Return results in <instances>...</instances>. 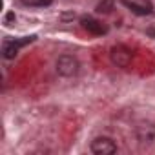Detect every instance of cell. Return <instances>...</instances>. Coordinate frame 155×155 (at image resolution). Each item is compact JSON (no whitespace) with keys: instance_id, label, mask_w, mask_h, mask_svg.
Segmentation results:
<instances>
[{"instance_id":"6da1fadb","label":"cell","mask_w":155,"mask_h":155,"mask_svg":"<svg viewBox=\"0 0 155 155\" xmlns=\"http://www.w3.org/2000/svg\"><path fill=\"white\" fill-rule=\"evenodd\" d=\"M79 68H81V64H79V60H77L73 55H62L57 60V73L62 75V77L77 75V73H79Z\"/></svg>"},{"instance_id":"3957f363","label":"cell","mask_w":155,"mask_h":155,"mask_svg":"<svg viewBox=\"0 0 155 155\" xmlns=\"http://www.w3.org/2000/svg\"><path fill=\"white\" fill-rule=\"evenodd\" d=\"M110 58L117 68H128L131 64V51L124 46H113L110 49Z\"/></svg>"},{"instance_id":"5b68a950","label":"cell","mask_w":155,"mask_h":155,"mask_svg":"<svg viewBox=\"0 0 155 155\" xmlns=\"http://www.w3.org/2000/svg\"><path fill=\"white\" fill-rule=\"evenodd\" d=\"M81 24H82V28H84L86 31H90L91 35H104V33L108 31L104 24H101L99 20H95V18H91V17H84V18L81 20Z\"/></svg>"},{"instance_id":"52a82bcc","label":"cell","mask_w":155,"mask_h":155,"mask_svg":"<svg viewBox=\"0 0 155 155\" xmlns=\"http://www.w3.org/2000/svg\"><path fill=\"white\" fill-rule=\"evenodd\" d=\"M2 55H4V58H8V60L15 58V57L18 55V46H17L13 40L6 42V44H4V48H2Z\"/></svg>"},{"instance_id":"9c48e42d","label":"cell","mask_w":155,"mask_h":155,"mask_svg":"<svg viewBox=\"0 0 155 155\" xmlns=\"http://www.w3.org/2000/svg\"><path fill=\"white\" fill-rule=\"evenodd\" d=\"M53 0H22V4L26 6H35V8H42V6H49Z\"/></svg>"},{"instance_id":"7a4b0ae2","label":"cell","mask_w":155,"mask_h":155,"mask_svg":"<svg viewBox=\"0 0 155 155\" xmlns=\"http://www.w3.org/2000/svg\"><path fill=\"white\" fill-rule=\"evenodd\" d=\"M135 135H137V140L140 146H150L155 140V124L148 122V120L139 122L135 128Z\"/></svg>"},{"instance_id":"30bf717a","label":"cell","mask_w":155,"mask_h":155,"mask_svg":"<svg viewBox=\"0 0 155 155\" xmlns=\"http://www.w3.org/2000/svg\"><path fill=\"white\" fill-rule=\"evenodd\" d=\"M13 20H15V13H13V11H9V13L6 15V24H11Z\"/></svg>"},{"instance_id":"ba28073f","label":"cell","mask_w":155,"mask_h":155,"mask_svg":"<svg viewBox=\"0 0 155 155\" xmlns=\"http://www.w3.org/2000/svg\"><path fill=\"white\" fill-rule=\"evenodd\" d=\"M97 13H110L111 9H113V0H101V2L97 4Z\"/></svg>"},{"instance_id":"8992f818","label":"cell","mask_w":155,"mask_h":155,"mask_svg":"<svg viewBox=\"0 0 155 155\" xmlns=\"http://www.w3.org/2000/svg\"><path fill=\"white\" fill-rule=\"evenodd\" d=\"M122 6H126L131 13H135V15H139V17H144V15H150V13H151L150 2H140V4H137V2H130V0H122Z\"/></svg>"},{"instance_id":"277c9868","label":"cell","mask_w":155,"mask_h":155,"mask_svg":"<svg viewBox=\"0 0 155 155\" xmlns=\"http://www.w3.org/2000/svg\"><path fill=\"white\" fill-rule=\"evenodd\" d=\"M91 151L95 155H111L117 151V144L110 137H97L91 142Z\"/></svg>"}]
</instances>
